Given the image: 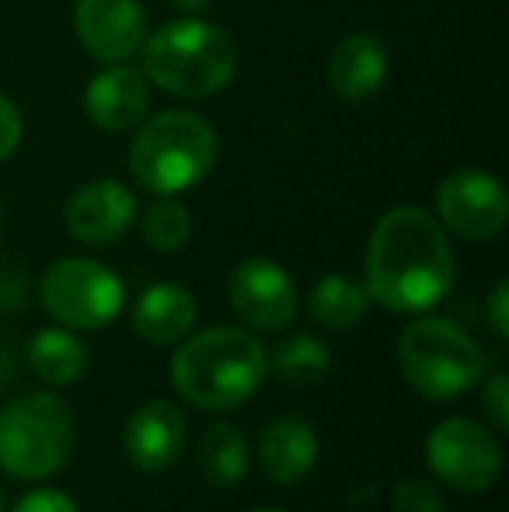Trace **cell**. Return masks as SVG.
<instances>
[{
    "instance_id": "obj_1",
    "label": "cell",
    "mask_w": 509,
    "mask_h": 512,
    "mask_svg": "<svg viewBox=\"0 0 509 512\" xmlns=\"http://www.w3.org/2000/svg\"><path fill=\"white\" fill-rule=\"evenodd\" d=\"M457 283L447 230L419 206H394L377 220L363 258L370 300L391 314H426Z\"/></svg>"
},
{
    "instance_id": "obj_2",
    "label": "cell",
    "mask_w": 509,
    "mask_h": 512,
    "mask_svg": "<svg viewBox=\"0 0 509 512\" xmlns=\"http://www.w3.org/2000/svg\"><path fill=\"white\" fill-rule=\"evenodd\" d=\"M265 345L248 328H206L185 338L168 363L171 387L199 411H231L265 380Z\"/></svg>"
},
{
    "instance_id": "obj_3",
    "label": "cell",
    "mask_w": 509,
    "mask_h": 512,
    "mask_svg": "<svg viewBox=\"0 0 509 512\" xmlns=\"http://www.w3.org/2000/svg\"><path fill=\"white\" fill-rule=\"evenodd\" d=\"M143 77L150 88H161L164 95L203 98L220 95L231 88L238 74V46L220 25L206 21L203 14H185L178 21L161 25L154 35L143 39Z\"/></svg>"
},
{
    "instance_id": "obj_4",
    "label": "cell",
    "mask_w": 509,
    "mask_h": 512,
    "mask_svg": "<svg viewBox=\"0 0 509 512\" xmlns=\"http://www.w3.org/2000/svg\"><path fill=\"white\" fill-rule=\"evenodd\" d=\"M217 157V129L189 108H168L140 122L129 143V175L150 196H182L213 175Z\"/></svg>"
},
{
    "instance_id": "obj_5",
    "label": "cell",
    "mask_w": 509,
    "mask_h": 512,
    "mask_svg": "<svg viewBox=\"0 0 509 512\" xmlns=\"http://www.w3.org/2000/svg\"><path fill=\"white\" fill-rule=\"evenodd\" d=\"M398 366L415 394L429 401H454L485 377L478 342L447 317H419L398 338Z\"/></svg>"
},
{
    "instance_id": "obj_6",
    "label": "cell",
    "mask_w": 509,
    "mask_h": 512,
    "mask_svg": "<svg viewBox=\"0 0 509 512\" xmlns=\"http://www.w3.org/2000/svg\"><path fill=\"white\" fill-rule=\"evenodd\" d=\"M74 450V415L60 394L32 391L0 408V471L42 481L63 471Z\"/></svg>"
},
{
    "instance_id": "obj_7",
    "label": "cell",
    "mask_w": 509,
    "mask_h": 512,
    "mask_svg": "<svg viewBox=\"0 0 509 512\" xmlns=\"http://www.w3.org/2000/svg\"><path fill=\"white\" fill-rule=\"evenodd\" d=\"M39 300L56 324L70 331H102L126 304V286L105 262L60 258L39 283Z\"/></svg>"
},
{
    "instance_id": "obj_8",
    "label": "cell",
    "mask_w": 509,
    "mask_h": 512,
    "mask_svg": "<svg viewBox=\"0 0 509 512\" xmlns=\"http://www.w3.org/2000/svg\"><path fill=\"white\" fill-rule=\"evenodd\" d=\"M426 464L454 492L482 495L503 474V443L489 425L454 415L429 432Z\"/></svg>"
},
{
    "instance_id": "obj_9",
    "label": "cell",
    "mask_w": 509,
    "mask_h": 512,
    "mask_svg": "<svg viewBox=\"0 0 509 512\" xmlns=\"http://www.w3.org/2000/svg\"><path fill=\"white\" fill-rule=\"evenodd\" d=\"M440 227L461 241H492L506 230V185L482 168H457L436 189Z\"/></svg>"
},
{
    "instance_id": "obj_10",
    "label": "cell",
    "mask_w": 509,
    "mask_h": 512,
    "mask_svg": "<svg viewBox=\"0 0 509 512\" xmlns=\"http://www.w3.org/2000/svg\"><path fill=\"white\" fill-rule=\"evenodd\" d=\"M234 314L255 335H276L297 317V286L290 272L272 258H245L227 279Z\"/></svg>"
},
{
    "instance_id": "obj_11",
    "label": "cell",
    "mask_w": 509,
    "mask_h": 512,
    "mask_svg": "<svg viewBox=\"0 0 509 512\" xmlns=\"http://www.w3.org/2000/svg\"><path fill=\"white\" fill-rule=\"evenodd\" d=\"M74 28L91 60L126 63L143 49L147 11L140 0H77Z\"/></svg>"
},
{
    "instance_id": "obj_12",
    "label": "cell",
    "mask_w": 509,
    "mask_h": 512,
    "mask_svg": "<svg viewBox=\"0 0 509 512\" xmlns=\"http://www.w3.org/2000/svg\"><path fill=\"white\" fill-rule=\"evenodd\" d=\"M136 216H140L136 196L116 178H95V182L81 185L63 209V223H67L70 237L88 244V248L116 244L119 237L129 234Z\"/></svg>"
},
{
    "instance_id": "obj_13",
    "label": "cell",
    "mask_w": 509,
    "mask_h": 512,
    "mask_svg": "<svg viewBox=\"0 0 509 512\" xmlns=\"http://www.w3.org/2000/svg\"><path fill=\"white\" fill-rule=\"evenodd\" d=\"M123 450L129 464L143 474H161L175 467L185 450V415L175 401L150 398L129 415L123 429Z\"/></svg>"
},
{
    "instance_id": "obj_14",
    "label": "cell",
    "mask_w": 509,
    "mask_h": 512,
    "mask_svg": "<svg viewBox=\"0 0 509 512\" xmlns=\"http://www.w3.org/2000/svg\"><path fill=\"white\" fill-rule=\"evenodd\" d=\"M150 81L129 63H102L84 88V115L102 133H126L147 119Z\"/></svg>"
},
{
    "instance_id": "obj_15",
    "label": "cell",
    "mask_w": 509,
    "mask_h": 512,
    "mask_svg": "<svg viewBox=\"0 0 509 512\" xmlns=\"http://www.w3.org/2000/svg\"><path fill=\"white\" fill-rule=\"evenodd\" d=\"M387 81V46L377 32H353L335 42L328 56V88L335 98L360 105Z\"/></svg>"
},
{
    "instance_id": "obj_16",
    "label": "cell",
    "mask_w": 509,
    "mask_h": 512,
    "mask_svg": "<svg viewBox=\"0 0 509 512\" xmlns=\"http://www.w3.org/2000/svg\"><path fill=\"white\" fill-rule=\"evenodd\" d=\"M318 429L300 415H279L258 439V467L276 485H297L318 464Z\"/></svg>"
},
{
    "instance_id": "obj_17",
    "label": "cell",
    "mask_w": 509,
    "mask_h": 512,
    "mask_svg": "<svg viewBox=\"0 0 509 512\" xmlns=\"http://www.w3.org/2000/svg\"><path fill=\"white\" fill-rule=\"evenodd\" d=\"M196 324V297L178 283H154L133 307V331L147 345H175Z\"/></svg>"
},
{
    "instance_id": "obj_18",
    "label": "cell",
    "mask_w": 509,
    "mask_h": 512,
    "mask_svg": "<svg viewBox=\"0 0 509 512\" xmlns=\"http://www.w3.org/2000/svg\"><path fill=\"white\" fill-rule=\"evenodd\" d=\"M25 359L32 366V373L49 387H70L88 373V345L77 331L70 328H42L28 338Z\"/></svg>"
},
{
    "instance_id": "obj_19",
    "label": "cell",
    "mask_w": 509,
    "mask_h": 512,
    "mask_svg": "<svg viewBox=\"0 0 509 512\" xmlns=\"http://www.w3.org/2000/svg\"><path fill=\"white\" fill-rule=\"evenodd\" d=\"M196 460H199V474L213 488L241 485L248 474V464H252V446H248L245 429L234 422H213L199 436Z\"/></svg>"
},
{
    "instance_id": "obj_20",
    "label": "cell",
    "mask_w": 509,
    "mask_h": 512,
    "mask_svg": "<svg viewBox=\"0 0 509 512\" xmlns=\"http://www.w3.org/2000/svg\"><path fill=\"white\" fill-rule=\"evenodd\" d=\"M370 293L360 279L346 276V272H328L307 293V314L314 324L328 331H349L367 317Z\"/></svg>"
},
{
    "instance_id": "obj_21",
    "label": "cell",
    "mask_w": 509,
    "mask_h": 512,
    "mask_svg": "<svg viewBox=\"0 0 509 512\" xmlns=\"http://www.w3.org/2000/svg\"><path fill=\"white\" fill-rule=\"evenodd\" d=\"M332 370V349L314 335H290L265 352V373L286 387H314Z\"/></svg>"
},
{
    "instance_id": "obj_22",
    "label": "cell",
    "mask_w": 509,
    "mask_h": 512,
    "mask_svg": "<svg viewBox=\"0 0 509 512\" xmlns=\"http://www.w3.org/2000/svg\"><path fill=\"white\" fill-rule=\"evenodd\" d=\"M140 234H143V241H147V248H154L157 255H175L192 237L189 206L178 196H157L154 203L143 209Z\"/></svg>"
},
{
    "instance_id": "obj_23",
    "label": "cell",
    "mask_w": 509,
    "mask_h": 512,
    "mask_svg": "<svg viewBox=\"0 0 509 512\" xmlns=\"http://www.w3.org/2000/svg\"><path fill=\"white\" fill-rule=\"evenodd\" d=\"M391 512H447V499L422 478H401L391 488Z\"/></svg>"
},
{
    "instance_id": "obj_24",
    "label": "cell",
    "mask_w": 509,
    "mask_h": 512,
    "mask_svg": "<svg viewBox=\"0 0 509 512\" xmlns=\"http://www.w3.org/2000/svg\"><path fill=\"white\" fill-rule=\"evenodd\" d=\"M482 411L492 422V432H496V436H506L509 432V377L506 373H496V377L485 380Z\"/></svg>"
},
{
    "instance_id": "obj_25",
    "label": "cell",
    "mask_w": 509,
    "mask_h": 512,
    "mask_svg": "<svg viewBox=\"0 0 509 512\" xmlns=\"http://www.w3.org/2000/svg\"><path fill=\"white\" fill-rule=\"evenodd\" d=\"M11 512H81V509L60 488H35V492L21 495Z\"/></svg>"
},
{
    "instance_id": "obj_26",
    "label": "cell",
    "mask_w": 509,
    "mask_h": 512,
    "mask_svg": "<svg viewBox=\"0 0 509 512\" xmlns=\"http://www.w3.org/2000/svg\"><path fill=\"white\" fill-rule=\"evenodd\" d=\"M21 136H25V122H21V112L11 98L0 91V164L18 150Z\"/></svg>"
},
{
    "instance_id": "obj_27",
    "label": "cell",
    "mask_w": 509,
    "mask_h": 512,
    "mask_svg": "<svg viewBox=\"0 0 509 512\" xmlns=\"http://www.w3.org/2000/svg\"><path fill=\"white\" fill-rule=\"evenodd\" d=\"M489 324L499 338H509V279H499L489 293Z\"/></svg>"
},
{
    "instance_id": "obj_28",
    "label": "cell",
    "mask_w": 509,
    "mask_h": 512,
    "mask_svg": "<svg viewBox=\"0 0 509 512\" xmlns=\"http://www.w3.org/2000/svg\"><path fill=\"white\" fill-rule=\"evenodd\" d=\"M14 377H18V352H14L11 342H4V338H0V391H4V387H11Z\"/></svg>"
},
{
    "instance_id": "obj_29",
    "label": "cell",
    "mask_w": 509,
    "mask_h": 512,
    "mask_svg": "<svg viewBox=\"0 0 509 512\" xmlns=\"http://www.w3.org/2000/svg\"><path fill=\"white\" fill-rule=\"evenodd\" d=\"M168 4H175L182 14H203V11H210L217 0H168Z\"/></svg>"
},
{
    "instance_id": "obj_30",
    "label": "cell",
    "mask_w": 509,
    "mask_h": 512,
    "mask_svg": "<svg viewBox=\"0 0 509 512\" xmlns=\"http://www.w3.org/2000/svg\"><path fill=\"white\" fill-rule=\"evenodd\" d=\"M248 512H286V509H276V506H258V509H248Z\"/></svg>"
},
{
    "instance_id": "obj_31",
    "label": "cell",
    "mask_w": 509,
    "mask_h": 512,
    "mask_svg": "<svg viewBox=\"0 0 509 512\" xmlns=\"http://www.w3.org/2000/svg\"><path fill=\"white\" fill-rule=\"evenodd\" d=\"M0 512H7V506H4V488H0Z\"/></svg>"
},
{
    "instance_id": "obj_32",
    "label": "cell",
    "mask_w": 509,
    "mask_h": 512,
    "mask_svg": "<svg viewBox=\"0 0 509 512\" xmlns=\"http://www.w3.org/2000/svg\"><path fill=\"white\" fill-rule=\"evenodd\" d=\"M0 223H4V209H0Z\"/></svg>"
}]
</instances>
